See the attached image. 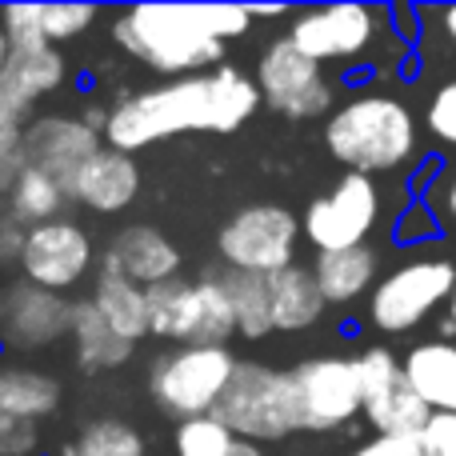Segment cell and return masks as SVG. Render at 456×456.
<instances>
[{
    "label": "cell",
    "instance_id": "f35d334b",
    "mask_svg": "<svg viewBox=\"0 0 456 456\" xmlns=\"http://www.w3.org/2000/svg\"><path fill=\"white\" fill-rule=\"evenodd\" d=\"M353 456H420V444L417 436H372L353 449Z\"/></svg>",
    "mask_w": 456,
    "mask_h": 456
},
{
    "label": "cell",
    "instance_id": "7402d4cb",
    "mask_svg": "<svg viewBox=\"0 0 456 456\" xmlns=\"http://www.w3.org/2000/svg\"><path fill=\"white\" fill-rule=\"evenodd\" d=\"M88 300H93L96 313L104 316V324H109L120 340L141 345L144 337H152L149 289H141V284H133V281H125V276L104 273V268H101V273H96V281H93Z\"/></svg>",
    "mask_w": 456,
    "mask_h": 456
},
{
    "label": "cell",
    "instance_id": "d590c367",
    "mask_svg": "<svg viewBox=\"0 0 456 456\" xmlns=\"http://www.w3.org/2000/svg\"><path fill=\"white\" fill-rule=\"evenodd\" d=\"M37 444H40L37 425L0 412V456H37Z\"/></svg>",
    "mask_w": 456,
    "mask_h": 456
},
{
    "label": "cell",
    "instance_id": "ffe728a7",
    "mask_svg": "<svg viewBox=\"0 0 456 456\" xmlns=\"http://www.w3.org/2000/svg\"><path fill=\"white\" fill-rule=\"evenodd\" d=\"M313 276L321 284L324 305H356L361 297H372L380 281V256L372 244L345 252H316Z\"/></svg>",
    "mask_w": 456,
    "mask_h": 456
},
{
    "label": "cell",
    "instance_id": "ac0fdd59",
    "mask_svg": "<svg viewBox=\"0 0 456 456\" xmlns=\"http://www.w3.org/2000/svg\"><path fill=\"white\" fill-rule=\"evenodd\" d=\"M69 85V61L61 48H16L8 53V64L0 69V101L20 120H32L37 109Z\"/></svg>",
    "mask_w": 456,
    "mask_h": 456
},
{
    "label": "cell",
    "instance_id": "ee69618b",
    "mask_svg": "<svg viewBox=\"0 0 456 456\" xmlns=\"http://www.w3.org/2000/svg\"><path fill=\"white\" fill-rule=\"evenodd\" d=\"M228 456H265V449H260V444H252V441H236V449Z\"/></svg>",
    "mask_w": 456,
    "mask_h": 456
},
{
    "label": "cell",
    "instance_id": "bcb514c9",
    "mask_svg": "<svg viewBox=\"0 0 456 456\" xmlns=\"http://www.w3.org/2000/svg\"><path fill=\"white\" fill-rule=\"evenodd\" d=\"M8 53H12V48H8V37H4V28H0V69L8 64Z\"/></svg>",
    "mask_w": 456,
    "mask_h": 456
},
{
    "label": "cell",
    "instance_id": "9a60e30c",
    "mask_svg": "<svg viewBox=\"0 0 456 456\" xmlns=\"http://www.w3.org/2000/svg\"><path fill=\"white\" fill-rule=\"evenodd\" d=\"M72 300L61 292H48L40 284L16 276L0 289V353L28 356L45 353L56 340L69 337Z\"/></svg>",
    "mask_w": 456,
    "mask_h": 456
},
{
    "label": "cell",
    "instance_id": "ba28073f",
    "mask_svg": "<svg viewBox=\"0 0 456 456\" xmlns=\"http://www.w3.org/2000/svg\"><path fill=\"white\" fill-rule=\"evenodd\" d=\"M152 337L176 345H228L236 337V313L221 276L168 281L149 289Z\"/></svg>",
    "mask_w": 456,
    "mask_h": 456
},
{
    "label": "cell",
    "instance_id": "277c9868",
    "mask_svg": "<svg viewBox=\"0 0 456 456\" xmlns=\"http://www.w3.org/2000/svg\"><path fill=\"white\" fill-rule=\"evenodd\" d=\"M393 8L361 4V0H340V4H313L292 12L284 37L313 56L316 64H340L353 69L385 53V40L404 37L393 28Z\"/></svg>",
    "mask_w": 456,
    "mask_h": 456
},
{
    "label": "cell",
    "instance_id": "e575fe53",
    "mask_svg": "<svg viewBox=\"0 0 456 456\" xmlns=\"http://www.w3.org/2000/svg\"><path fill=\"white\" fill-rule=\"evenodd\" d=\"M417 444L420 456H456V412H433Z\"/></svg>",
    "mask_w": 456,
    "mask_h": 456
},
{
    "label": "cell",
    "instance_id": "5bb4252c",
    "mask_svg": "<svg viewBox=\"0 0 456 456\" xmlns=\"http://www.w3.org/2000/svg\"><path fill=\"white\" fill-rule=\"evenodd\" d=\"M356 364H361V385H364V420L377 428V436H420L425 433L433 409L412 393L401 356L372 345L356 356Z\"/></svg>",
    "mask_w": 456,
    "mask_h": 456
},
{
    "label": "cell",
    "instance_id": "60d3db41",
    "mask_svg": "<svg viewBox=\"0 0 456 456\" xmlns=\"http://www.w3.org/2000/svg\"><path fill=\"white\" fill-rule=\"evenodd\" d=\"M420 20H436V32L444 37V45L456 48V4H444V8H420Z\"/></svg>",
    "mask_w": 456,
    "mask_h": 456
},
{
    "label": "cell",
    "instance_id": "836d02e7",
    "mask_svg": "<svg viewBox=\"0 0 456 456\" xmlns=\"http://www.w3.org/2000/svg\"><path fill=\"white\" fill-rule=\"evenodd\" d=\"M24 168H28V160H24V128H12V133L0 136V208L8 205Z\"/></svg>",
    "mask_w": 456,
    "mask_h": 456
},
{
    "label": "cell",
    "instance_id": "8992f818",
    "mask_svg": "<svg viewBox=\"0 0 456 456\" xmlns=\"http://www.w3.org/2000/svg\"><path fill=\"white\" fill-rule=\"evenodd\" d=\"M213 417H221L232 428L236 441H252V444H276L284 436L300 433L292 372L268 369L260 361H240V369H236L232 385H228L224 401L216 404Z\"/></svg>",
    "mask_w": 456,
    "mask_h": 456
},
{
    "label": "cell",
    "instance_id": "4316f807",
    "mask_svg": "<svg viewBox=\"0 0 456 456\" xmlns=\"http://www.w3.org/2000/svg\"><path fill=\"white\" fill-rule=\"evenodd\" d=\"M221 281L228 289L236 313V337L244 340H265L273 332V300H268V276H252V273H224Z\"/></svg>",
    "mask_w": 456,
    "mask_h": 456
},
{
    "label": "cell",
    "instance_id": "484cf974",
    "mask_svg": "<svg viewBox=\"0 0 456 456\" xmlns=\"http://www.w3.org/2000/svg\"><path fill=\"white\" fill-rule=\"evenodd\" d=\"M69 205H72L69 184L40 173V168H24L12 197H8V205H4V213L12 216V221H20L24 228H40L48 221H61Z\"/></svg>",
    "mask_w": 456,
    "mask_h": 456
},
{
    "label": "cell",
    "instance_id": "8fae6325",
    "mask_svg": "<svg viewBox=\"0 0 456 456\" xmlns=\"http://www.w3.org/2000/svg\"><path fill=\"white\" fill-rule=\"evenodd\" d=\"M377 221H380V189H377V176H364V173H345L300 216L305 240L316 252L361 248L377 232Z\"/></svg>",
    "mask_w": 456,
    "mask_h": 456
},
{
    "label": "cell",
    "instance_id": "3957f363",
    "mask_svg": "<svg viewBox=\"0 0 456 456\" xmlns=\"http://www.w3.org/2000/svg\"><path fill=\"white\" fill-rule=\"evenodd\" d=\"M109 32L120 53L165 80L200 77L224 64V45L208 37L200 4H133L112 16Z\"/></svg>",
    "mask_w": 456,
    "mask_h": 456
},
{
    "label": "cell",
    "instance_id": "cb8c5ba5",
    "mask_svg": "<svg viewBox=\"0 0 456 456\" xmlns=\"http://www.w3.org/2000/svg\"><path fill=\"white\" fill-rule=\"evenodd\" d=\"M268 300H273V332H305L329 308L313 268H300V265L268 276Z\"/></svg>",
    "mask_w": 456,
    "mask_h": 456
},
{
    "label": "cell",
    "instance_id": "52a82bcc",
    "mask_svg": "<svg viewBox=\"0 0 456 456\" xmlns=\"http://www.w3.org/2000/svg\"><path fill=\"white\" fill-rule=\"evenodd\" d=\"M452 289H456V265L449 256H436V252L409 256L377 281V289L369 297V324L377 332H388V337L412 332L441 305L449 308Z\"/></svg>",
    "mask_w": 456,
    "mask_h": 456
},
{
    "label": "cell",
    "instance_id": "1f68e13d",
    "mask_svg": "<svg viewBox=\"0 0 456 456\" xmlns=\"http://www.w3.org/2000/svg\"><path fill=\"white\" fill-rule=\"evenodd\" d=\"M200 20H205L208 37L228 45V40H240L252 28V12L248 4H200Z\"/></svg>",
    "mask_w": 456,
    "mask_h": 456
},
{
    "label": "cell",
    "instance_id": "7a4b0ae2",
    "mask_svg": "<svg viewBox=\"0 0 456 456\" xmlns=\"http://www.w3.org/2000/svg\"><path fill=\"white\" fill-rule=\"evenodd\" d=\"M324 144L332 160L345 165V173L385 176L412 165L420 149V128L401 96L364 88L332 109V117L324 120Z\"/></svg>",
    "mask_w": 456,
    "mask_h": 456
},
{
    "label": "cell",
    "instance_id": "7bdbcfd3",
    "mask_svg": "<svg viewBox=\"0 0 456 456\" xmlns=\"http://www.w3.org/2000/svg\"><path fill=\"white\" fill-rule=\"evenodd\" d=\"M12 128H24V120L16 117V112L8 109L4 101H0V136H4V133H12Z\"/></svg>",
    "mask_w": 456,
    "mask_h": 456
},
{
    "label": "cell",
    "instance_id": "30bf717a",
    "mask_svg": "<svg viewBox=\"0 0 456 456\" xmlns=\"http://www.w3.org/2000/svg\"><path fill=\"white\" fill-rule=\"evenodd\" d=\"M256 80L265 109L289 120H329L337 109V80L329 77L324 64L305 56L289 37H276L265 45L256 61Z\"/></svg>",
    "mask_w": 456,
    "mask_h": 456
},
{
    "label": "cell",
    "instance_id": "d6a6232c",
    "mask_svg": "<svg viewBox=\"0 0 456 456\" xmlns=\"http://www.w3.org/2000/svg\"><path fill=\"white\" fill-rule=\"evenodd\" d=\"M425 125L436 141L456 144V80H444V85L433 93L428 112H425Z\"/></svg>",
    "mask_w": 456,
    "mask_h": 456
},
{
    "label": "cell",
    "instance_id": "ab89813d",
    "mask_svg": "<svg viewBox=\"0 0 456 456\" xmlns=\"http://www.w3.org/2000/svg\"><path fill=\"white\" fill-rule=\"evenodd\" d=\"M436 228H441V221H436L433 213H428V205L412 208L409 216H401V228H396V240H428V236H436Z\"/></svg>",
    "mask_w": 456,
    "mask_h": 456
},
{
    "label": "cell",
    "instance_id": "74e56055",
    "mask_svg": "<svg viewBox=\"0 0 456 456\" xmlns=\"http://www.w3.org/2000/svg\"><path fill=\"white\" fill-rule=\"evenodd\" d=\"M24 240H28V228L20 221H12V216L0 208V268H20V256H24Z\"/></svg>",
    "mask_w": 456,
    "mask_h": 456
},
{
    "label": "cell",
    "instance_id": "4fadbf2b",
    "mask_svg": "<svg viewBox=\"0 0 456 456\" xmlns=\"http://www.w3.org/2000/svg\"><path fill=\"white\" fill-rule=\"evenodd\" d=\"M93 273H101V252H96V240L85 224H77L72 216H61V221L28 228L24 256H20L24 281L69 297Z\"/></svg>",
    "mask_w": 456,
    "mask_h": 456
},
{
    "label": "cell",
    "instance_id": "7c38bea8",
    "mask_svg": "<svg viewBox=\"0 0 456 456\" xmlns=\"http://www.w3.org/2000/svg\"><path fill=\"white\" fill-rule=\"evenodd\" d=\"M289 372L297 388L300 433H332L364 417V385L356 356H313Z\"/></svg>",
    "mask_w": 456,
    "mask_h": 456
},
{
    "label": "cell",
    "instance_id": "603a6c76",
    "mask_svg": "<svg viewBox=\"0 0 456 456\" xmlns=\"http://www.w3.org/2000/svg\"><path fill=\"white\" fill-rule=\"evenodd\" d=\"M404 361L412 393L433 412H456V345L452 340H425L412 345Z\"/></svg>",
    "mask_w": 456,
    "mask_h": 456
},
{
    "label": "cell",
    "instance_id": "2e32d148",
    "mask_svg": "<svg viewBox=\"0 0 456 456\" xmlns=\"http://www.w3.org/2000/svg\"><path fill=\"white\" fill-rule=\"evenodd\" d=\"M101 149L104 136L80 112H37L32 120H24V160H28V168H40V173L56 176L64 184Z\"/></svg>",
    "mask_w": 456,
    "mask_h": 456
},
{
    "label": "cell",
    "instance_id": "4dcf8cb0",
    "mask_svg": "<svg viewBox=\"0 0 456 456\" xmlns=\"http://www.w3.org/2000/svg\"><path fill=\"white\" fill-rule=\"evenodd\" d=\"M0 28L8 37V48H40L45 40V24H40V4H8L0 8Z\"/></svg>",
    "mask_w": 456,
    "mask_h": 456
},
{
    "label": "cell",
    "instance_id": "6da1fadb",
    "mask_svg": "<svg viewBox=\"0 0 456 456\" xmlns=\"http://www.w3.org/2000/svg\"><path fill=\"white\" fill-rule=\"evenodd\" d=\"M265 109L256 80L236 64H221L213 72L184 80H165L152 88L120 93L104 117V144L117 152H141L160 141H173L184 133H216L228 136L244 128Z\"/></svg>",
    "mask_w": 456,
    "mask_h": 456
},
{
    "label": "cell",
    "instance_id": "44dd1931",
    "mask_svg": "<svg viewBox=\"0 0 456 456\" xmlns=\"http://www.w3.org/2000/svg\"><path fill=\"white\" fill-rule=\"evenodd\" d=\"M69 340H72V361H77L80 372L88 377H101V372H112L120 364L133 361V348L128 340H120L117 332L104 324V316L96 313L93 300H72V324H69Z\"/></svg>",
    "mask_w": 456,
    "mask_h": 456
},
{
    "label": "cell",
    "instance_id": "b9f144b4",
    "mask_svg": "<svg viewBox=\"0 0 456 456\" xmlns=\"http://www.w3.org/2000/svg\"><path fill=\"white\" fill-rule=\"evenodd\" d=\"M248 12H252V20H292V12L284 4H248Z\"/></svg>",
    "mask_w": 456,
    "mask_h": 456
},
{
    "label": "cell",
    "instance_id": "e0dca14e",
    "mask_svg": "<svg viewBox=\"0 0 456 456\" xmlns=\"http://www.w3.org/2000/svg\"><path fill=\"white\" fill-rule=\"evenodd\" d=\"M181 248L152 224H125L112 232L109 252L101 256L104 273H117L141 289H160L168 281H181Z\"/></svg>",
    "mask_w": 456,
    "mask_h": 456
},
{
    "label": "cell",
    "instance_id": "f1b7e54d",
    "mask_svg": "<svg viewBox=\"0 0 456 456\" xmlns=\"http://www.w3.org/2000/svg\"><path fill=\"white\" fill-rule=\"evenodd\" d=\"M236 449V433L221 417H192L173 428L176 456H228Z\"/></svg>",
    "mask_w": 456,
    "mask_h": 456
},
{
    "label": "cell",
    "instance_id": "f546056e",
    "mask_svg": "<svg viewBox=\"0 0 456 456\" xmlns=\"http://www.w3.org/2000/svg\"><path fill=\"white\" fill-rule=\"evenodd\" d=\"M101 20V8L93 4H40V24H45V40L53 48L80 40L85 32H93V24Z\"/></svg>",
    "mask_w": 456,
    "mask_h": 456
},
{
    "label": "cell",
    "instance_id": "9c48e42d",
    "mask_svg": "<svg viewBox=\"0 0 456 456\" xmlns=\"http://www.w3.org/2000/svg\"><path fill=\"white\" fill-rule=\"evenodd\" d=\"M300 236H305V224L284 205H248L221 224L216 256H221L224 273L273 276L297 265Z\"/></svg>",
    "mask_w": 456,
    "mask_h": 456
},
{
    "label": "cell",
    "instance_id": "d6986e66",
    "mask_svg": "<svg viewBox=\"0 0 456 456\" xmlns=\"http://www.w3.org/2000/svg\"><path fill=\"white\" fill-rule=\"evenodd\" d=\"M72 205L88 208L96 216H120L141 197V168L128 152H117L104 144L85 168L69 181Z\"/></svg>",
    "mask_w": 456,
    "mask_h": 456
},
{
    "label": "cell",
    "instance_id": "8d00e7d4",
    "mask_svg": "<svg viewBox=\"0 0 456 456\" xmlns=\"http://www.w3.org/2000/svg\"><path fill=\"white\" fill-rule=\"evenodd\" d=\"M425 205H428V213H433L441 224L456 228V165L444 168V173L436 176L433 184H428Z\"/></svg>",
    "mask_w": 456,
    "mask_h": 456
},
{
    "label": "cell",
    "instance_id": "83f0119b",
    "mask_svg": "<svg viewBox=\"0 0 456 456\" xmlns=\"http://www.w3.org/2000/svg\"><path fill=\"white\" fill-rule=\"evenodd\" d=\"M144 433L120 417H96L61 449V456H144Z\"/></svg>",
    "mask_w": 456,
    "mask_h": 456
},
{
    "label": "cell",
    "instance_id": "d4e9b609",
    "mask_svg": "<svg viewBox=\"0 0 456 456\" xmlns=\"http://www.w3.org/2000/svg\"><path fill=\"white\" fill-rule=\"evenodd\" d=\"M61 380L32 364H0V412L40 425L61 409Z\"/></svg>",
    "mask_w": 456,
    "mask_h": 456
},
{
    "label": "cell",
    "instance_id": "f6af8a7d",
    "mask_svg": "<svg viewBox=\"0 0 456 456\" xmlns=\"http://www.w3.org/2000/svg\"><path fill=\"white\" fill-rule=\"evenodd\" d=\"M444 332H456V289H452V300H449V321H444Z\"/></svg>",
    "mask_w": 456,
    "mask_h": 456
},
{
    "label": "cell",
    "instance_id": "5b68a950",
    "mask_svg": "<svg viewBox=\"0 0 456 456\" xmlns=\"http://www.w3.org/2000/svg\"><path fill=\"white\" fill-rule=\"evenodd\" d=\"M240 361L228 345H176L149 369V396L160 412L181 420L213 417Z\"/></svg>",
    "mask_w": 456,
    "mask_h": 456
}]
</instances>
